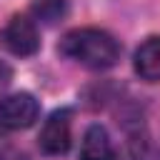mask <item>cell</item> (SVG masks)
<instances>
[{"mask_svg":"<svg viewBox=\"0 0 160 160\" xmlns=\"http://www.w3.org/2000/svg\"><path fill=\"white\" fill-rule=\"evenodd\" d=\"M60 55L88 68V70H108L120 60V42L100 28H75L68 30L58 45Z\"/></svg>","mask_w":160,"mask_h":160,"instance_id":"1","label":"cell"},{"mask_svg":"<svg viewBox=\"0 0 160 160\" xmlns=\"http://www.w3.org/2000/svg\"><path fill=\"white\" fill-rule=\"evenodd\" d=\"M0 45L15 58H30L40 50V32L28 15H12L0 30Z\"/></svg>","mask_w":160,"mask_h":160,"instance_id":"2","label":"cell"},{"mask_svg":"<svg viewBox=\"0 0 160 160\" xmlns=\"http://www.w3.org/2000/svg\"><path fill=\"white\" fill-rule=\"evenodd\" d=\"M40 118V102L30 92H12L0 98V132H18L35 125Z\"/></svg>","mask_w":160,"mask_h":160,"instance_id":"3","label":"cell"},{"mask_svg":"<svg viewBox=\"0 0 160 160\" xmlns=\"http://www.w3.org/2000/svg\"><path fill=\"white\" fill-rule=\"evenodd\" d=\"M40 150L45 155H65L72 142V115L68 108L55 110L40 130Z\"/></svg>","mask_w":160,"mask_h":160,"instance_id":"4","label":"cell"},{"mask_svg":"<svg viewBox=\"0 0 160 160\" xmlns=\"http://www.w3.org/2000/svg\"><path fill=\"white\" fill-rule=\"evenodd\" d=\"M135 72L145 82H160V35L148 38L135 50Z\"/></svg>","mask_w":160,"mask_h":160,"instance_id":"5","label":"cell"},{"mask_svg":"<svg viewBox=\"0 0 160 160\" xmlns=\"http://www.w3.org/2000/svg\"><path fill=\"white\" fill-rule=\"evenodd\" d=\"M115 148L102 125H90L82 135L80 145V160H112Z\"/></svg>","mask_w":160,"mask_h":160,"instance_id":"6","label":"cell"},{"mask_svg":"<svg viewBox=\"0 0 160 160\" xmlns=\"http://www.w3.org/2000/svg\"><path fill=\"white\" fill-rule=\"evenodd\" d=\"M68 10V0H35L32 12L42 22H58Z\"/></svg>","mask_w":160,"mask_h":160,"instance_id":"7","label":"cell"},{"mask_svg":"<svg viewBox=\"0 0 160 160\" xmlns=\"http://www.w3.org/2000/svg\"><path fill=\"white\" fill-rule=\"evenodd\" d=\"M0 160H28V155L12 145H0Z\"/></svg>","mask_w":160,"mask_h":160,"instance_id":"8","label":"cell"}]
</instances>
